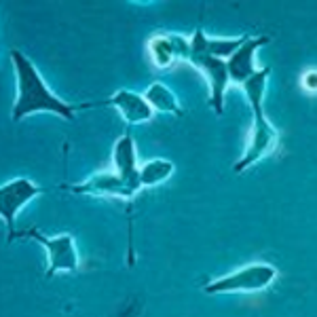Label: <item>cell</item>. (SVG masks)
I'll list each match as a JSON object with an SVG mask.
<instances>
[{
  "mask_svg": "<svg viewBox=\"0 0 317 317\" xmlns=\"http://www.w3.org/2000/svg\"><path fill=\"white\" fill-rule=\"evenodd\" d=\"M275 277L277 269L266 262H256L250 266H243L235 273H229L224 277H218L203 288L205 294H232V292H258L269 288Z\"/></svg>",
  "mask_w": 317,
  "mask_h": 317,
  "instance_id": "obj_4",
  "label": "cell"
},
{
  "mask_svg": "<svg viewBox=\"0 0 317 317\" xmlns=\"http://www.w3.org/2000/svg\"><path fill=\"white\" fill-rule=\"evenodd\" d=\"M61 190H68L72 195H87V197H115V199H123L131 203L136 199L140 190L125 182L115 169L112 172H97L89 175L87 180L76 182V184H61Z\"/></svg>",
  "mask_w": 317,
  "mask_h": 317,
  "instance_id": "obj_7",
  "label": "cell"
},
{
  "mask_svg": "<svg viewBox=\"0 0 317 317\" xmlns=\"http://www.w3.org/2000/svg\"><path fill=\"white\" fill-rule=\"evenodd\" d=\"M13 239H32L36 241L38 245H42L47 252V271H45V277L51 279L53 275L58 273H76L79 271V252H76V243H74V237L70 232H61V235H55V237H47L36 229V227H30V229H19L15 231L11 237H6V241H13Z\"/></svg>",
  "mask_w": 317,
  "mask_h": 317,
  "instance_id": "obj_3",
  "label": "cell"
},
{
  "mask_svg": "<svg viewBox=\"0 0 317 317\" xmlns=\"http://www.w3.org/2000/svg\"><path fill=\"white\" fill-rule=\"evenodd\" d=\"M190 66L207 79L209 85V106L211 110H216V115L224 112V97H227V89L231 85L229 79V68H227V59L214 58V55L205 53L203 49L195 47L190 42V51H188V59Z\"/></svg>",
  "mask_w": 317,
  "mask_h": 317,
  "instance_id": "obj_5",
  "label": "cell"
},
{
  "mask_svg": "<svg viewBox=\"0 0 317 317\" xmlns=\"http://www.w3.org/2000/svg\"><path fill=\"white\" fill-rule=\"evenodd\" d=\"M142 95H144V100L150 104V108L154 112H163V115H173V116H182V115H184V110H182L178 97H175V93L167 87L165 83L157 81V83L148 85Z\"/></svg>",
  "mask_w": 317,
  "mask_h": 317,
  "instance_id": "obj_12",
  "label": "cell"
},
{
  "mask_svg": "<svg viewBox=\"0 0 317 317\" xmlns=\"http://www.w3.org/2000/svg\"><path fill=\"white\" fill-rule=\"evenodd\" d=\"M42 193H45L42 186H38L32 178H26V175H19V178L0 184V220L6 227V237H11L17 231L15 220L19 211Z\"/></svg>",
  "mask_w": 317,
  "mask_h": 317,
  "instance_id": "obj_6",
  "label": "cell"
},
{
  "mask_svg": "<svg viewBox=\"0 0 317 317\" xmlns=\"http://www.w3.org/2000/svg\"><path fill=\"white\" fill-rule=\"evenodd\" d=\"M112 163H115V172L121 175L125 182H129V184H133L138 190H142V184H140L138 150H136V140H133L131 129H127L115 142V148H112Z\"/></svg>",
  "mask_w": 317,
  "mask_h": 317,
  "instance_id": "obj_11",
  "label": "cell"
},
{
  "mask_svg": "<svg viewBox=\"0 0 317 317\" xmlns=\"http://www.w3.org/2000/svg\"><path fill=\"white\" fill-rule=\"evenodd\" d=\"M266 42H269V36H248V40L227 59L229 79L232 85H239V87H241L245 81H250L252 76L258 72L260 68H256V53Z\"/></svg>",
  "mask_w": 317,
  "mask_h": 317,
  "instance_id": "obj_10",
  "label": "cell"
},
{
  "mask_svg": "<svg viewBox=\"0 0 317 317\" xmlns=\"http://www.w3.org/2000/svg\"><path fill=\"white\" fill-rule=\"evenodd\" d=\"M271 68L264 66L260 68L250 81H245L241 85L245 100H248L250 108L254 112V125H252V138L248 142V148L241 154V159L232 165V172L241 173L245 169H250L252 165H256L258 161H262L264 157L275 150V146L279 142V133L271 125V121L264 115V97H266V83H269Z\"/></svg>",
  "mask_w": 317,
  "mask_h": 317,
  "instance_id": "obj_2",
  "label": "cell"
},
{
  "mask_svg": "<svg viewBox=\"0 0 317 317\" xmlns=\"http://www.w3.org/2000/svg\"><path fill=\"white\" fill-rule=\"evenodd\" d=\"M93 108H115L118 110V115L123 116V121L133 127V125H142L146 121H150L154 116V110L150 108V104L144 100L142 93L129 89H118L115 95H110L108 100H95Z\"/></svg>",
  "mask_w": 317,
  "mask_h": 317,
  "instance_id": "obj_8",
  "label": "cell"
},
{
  "mask_svg": "<svg viewBox=\"0 0 317 317\" xmlns=\"http://www.w3.org/2000/svg\"><path fill=\"white\" fill-rule=\"evenodd\" d=\"M9 58L17 76V100L11 110V116L15 123L24 121L26 116L42 115V112L55 115L63 118V121H74L79 110L93 108V102L70 104L66 100H61L58 93H53V89L47 85L45 76L36 68V63L28 58L21 49H11Z\"/></svg>",
  "mask_w": 317,
  "mask_h": 317,
  "instance_id": "obj_1",
  "label": "cell"
},
{
  "mask_svg": "<svg viewBox=\"0 0 317 317\" xmlns=\"http://www.w3.org/2000/svg\"><path fill=\"white\" fill-rule=\"evenodd\" d=\"M302 85H305V89H309V91H317V72H309V74H305V79H302Z\"/></svg>",
  "mask_w": 317,
  "mask_h": 317,
  "instance_id": "obj_14",
  "label": "cell"
},
{
  "mask_svg": "<svg viewBox=\"0 0 317 317\" xmlns=\"http://www.w3.org/2000/svg\"><path fill=\"white\" fill-rule=\"evenodd\" d=\"M190 51V38H184L182 34H157L148 40V53L157 68L165 70L173 66L178 59H188Z\"/></svg>",
  "mask_w": 317,
  "mask_h": 317,
  "instance_id": "obj_9",
  "label": "cell"
},
{
  "mask_svg": "<svg viewBox=\"0 0 317 317\" xmlns=\"http://www.w3.org/2000/svg\"><path fill=\"white\" fill-rule=\"evenodd\" d=\"M173 163L167 159H150L144 165H140V184L142 188H152L163 184L165 180L172 178L173 173Z\"/></svg>",
  "mask_w": 317,
  "mask_h": 317,
  "instance_id": "obj_13",
  "label": "cell"
}]
</instances>
